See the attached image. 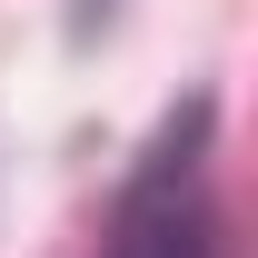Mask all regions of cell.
Returning a JSON list of instances; mask_svg holds the SVG:
<instances>
[{
	"mask_svg": "<svg viewBox=\"0 0 258 258\" xmlns=\"http://www.w3.org/2000/svg\"><path fill=\"white\" fill-rule=\"evenodd\" d=\"M99 258H219V199H209V99L149 139V159L129 169Z\"/></svg>",
	"mask_w": 258,
	"mask_h": 258,
	"instance_id": "cell-1",
	"label": "cell"
}]
</instances>
